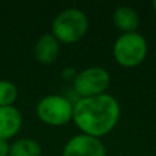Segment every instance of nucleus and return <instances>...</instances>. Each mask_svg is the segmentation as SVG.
I'll return each mask as SVG.
<instances>
[{
  "instance_id": "f257e3e1",
  "label": "nucleus",
  "mask_w": 156,
  "mask_h": 156,
  "mask_svg": "<svg viewBox=\"0 0 156 156\" xmlns=\"http://www.w3.org/2000/svg\"><path fill=\"white\" fill-rule=\"evenodd\" d=\"M119 118V101L108 93L82 97L74 103L73 121L82 134L96 138L104 137L115 129Z\"/></svg>"
},
{
  "instance_id": "f03ea898",
  "label": "nucleus",
  "mask_w": 156,
  "mask_h": 156,
  "mask_svg": "<svg viewBox=\"0 0 156 156\" xmlns=\"http://www.w3.org/2000/svg\"><path fill=\"white\" fill-rule=\"evenodd\" d=\"M89 21L81 8L70 7L60 11L51 25V34L62 44H74L86 34Z\"/></svg>"
},
{
  "instance_id": "7ed1b4c3",
  "label": "nucleus",
  "mask_w": 156,
  "mask_h": 156,
  "mask_svg": "<svg viewBox=\"0 0 156 156\" xmlns=\"http://www.w3.org/2000/svg\"><path fill=\"white\" fill-rule=\"evenodd\" d=\"M112 54L116 63L122 67L133 69L140 66L148 55V43L143 34L123 33L115 40Z\"/></svg>"
},
{
  "instance_id": "20e7f679",
  "label": "nucleus",
  "mask_w": 156,
  "mask_h": 156,
  "mask_svg": "<svg viewBox=\"0 0 156 156\" xmlns=\"http://www.w3.org/2000/svg\"><path fill=\"white\" fill-rule=\"evenodd\" d=\"M74 103L66 96L48 94L38 100L36 114L48 126H63L73 121Z\"/></svg>"
},
{
  "instance_id": "39448f33",
  "label": "nucleus",
  "mask_w": 156,
  "mask_h": 156,
  "mask_svg": "<svg viewBox=\"0 0 156 156\" xmlns=\"http://www.w3.org/2000/svg\"><path fill=\"white\" fill-rule=\"evenodd\" d=\"M111 83V76L105 69L99 66L83 69L77 74L73 81L74 92L80 99L82 97H93L107 93V89Z\"/></svg>"
},
{
  "instance_id": "423d86ee",
  "label": "nucleus",
  "mask_w": 156,
  "mask_h": 156,
  "mask_svg": "<svg viewBox=\"0 0 156 156\" xmlns=\"http://www.w3.org/2000/svg\"><path fill=\"white\" fill-rule=\"evenodd\" d=\"M62 156H107V149L100 138L81 133L65 144Z\"/></svg>"
},
{
  "instance_id": "0eeeda50",
  "label": "nucleus",
  "mask_w": 156,
  "mask_h": 156,
  "mask_svg": "<svg viewBox=\"0 0 156 156\" xmlns=\"http://www.w3.org/2000/svg\"><path fill=\"white\" fill-rule=\"evenodd\" d=\"M22 127L21 111L14 105L0 107V140L15 137Z\"/></svg>"
},
{
  "instance_id": "6e6552de",
  "label": "nucleus",
  "mask_w": 156,
  "mask_h": 156,
  "mask_svg": "<svg viewBox=\"0 0 156 156\" xmlns=\"http://www.w3.org/2000/svg\"><path fill=\"white\" fill-rule=\"evenodd\" d=\"M60 43L51 34L47 33L38 37L34 45V58L41 65H51L59 56Z\"/></svg>"
},
{
  "instance_id": "1a4fd4ad",
  "label": "nucleus",
  "mask_w": 156,
  "mask_h": 156,
  "mask_svg": "<svg viewBox=\"0 0 156 156\" xmlns=\"http://www.w3.org/2000/svg\"><path fill=\"white\" fill-rule=\"evenodd\" d=\"M114 23L123 33H134L140 26V15L133 7L129 5H119L114 11Z\"/></svg>"
},
{
  "instance_id": "9d476101",
  "label": "nucleus",
  "mask_w": 156,
  "mask_h": 156,
  "mask_svg": "<svg viewBox=\"0 0 156 156\" xmlns=\"http://www.w3.org/2000/svg\"><path fill=\"white\" fill-rule=\"evenodd\" d=\"M41 145L33 138H21L10 147V156H41Z\"/></svg>"
},
{
  "instance_id": "9b49d317",
  "label": "nucleus",
  "mask_w": 156,
  "mask_h": 156,
  "mask_svg": "<svg viewBox=\"0 0 156 156\" xmlns=\"http://www.w3.org/2000/svg\"><path fill=\"white\" fill-rule=\"evenodd\" d=\"M18 97V88L10 81H0V107L14 105Z\"/></svg>"
},
{
  "instance_id": "f8f14e48",
  "label": "nucleus",
  "mask_w": 156,
  "mask_h": 156,
  "mask_svg": "<svg viewBox=\"0 0 156 156\" xmlns=\"http://www.w3.org/2000/svg\"><path fill=\"white\" fill-rule=\"evenodd\" d=\"M77 74H78L77 70L73 67H66L65 70L62 71V77H63V80H66V81H74Z\"/></svg>"
},
{
  "instance_id": "ddd939ff",
  "label": "nucleus",
  "mask_w": 156,
  "mask_h": 156,
  "mask_svg": "<svg viewBox=\"0 0 156 156\" xmlns=\"http://www.w3.org/2000/svg\"><path fill=\"white\" fill-rule=\"evenodd\" d=\"M10 147L7 140H0V156H10Z\"/></svg>"
},
{
  "instance_id": "4468645a",
  "label": "nucleus",
  "mask_w": 156,
  "mask_h": 156,
  "mask_svg": "<svg viewBox=\"0 0 156 156\" xmlns=\"http://www.w3.org/2000/svg\"><path fill=\"white\" fill-rule=\"evenodd\" d=\"M152 7H154L155 12H156V0H154V3H152Z\"/></svg>"
}]
</instances>
